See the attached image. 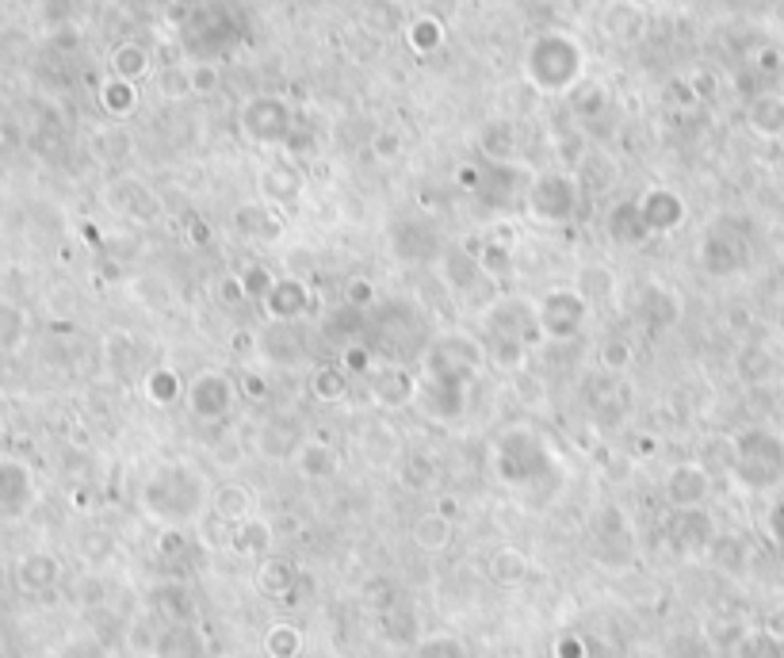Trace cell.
<instances>
[{"label": "cell", "instance_id": "cell-1", "mask_svg": "<svg viewBox=\"0 0 784 658\" xmlns=\"http://www.w3.org/2000/svg\"><path fill=\"white\" fill-rule=\"evenodd\" d=\"M482 368H486V348L482 337L471 333H445L429 345L417 371V399L414 406L422 410L429 422L451 425L467 414V402L479 383Z\"/></svg>", "mask_w": 784, "mask_h": 658}, {"label": "cell", "instance_id": "cell-2", "mask_svg": "<svg viewBox=\"0 0 784 658\" xmlns=\"http://www.w3.org/2000/svg\"><path fill=\"white\" fill-rule=\"evenodd\" d=\"M490 467L494 479L528 505L551 502L567 479V464L556 444L536 425H509L497 433V440L490 444Z\"/></svg>", "mask_w": 784, "mask_h": 658}, {"label": "cell", "instance_id": "cell-3", "mask_svg": "<svg viewBox=\"0 0 784 658\" xmlns=\"http://www.w3.org/2000/svg\"><path fill=\"white\" fill-rule=\"evenodd\" d=\"M211 490L192 459H165L142 482V510L161 528H188L211 510Z\"/></svg>", "mask_w": 784, "mask_h": 658}, {"label": "cell", "instance_id": "cell-4", "mask_svg": "<svg viewBox=\"0 0 784 658\" xmlns=\"http://www.w3.org/2000/svg\"><path fill=\"white\" fill-rule=\"evenodd\" d=\"M731 475L747 490H770L784 475V440L770 430H742L731 440Z\"/></svg>", "mask_w": 784, "mask_h": 658}, {"label": "cell", "instance_id": "cell-5", "mask_svg": "<svg viewBox=\"0 0 784 658\" xmlns=\"http://www.w3.org/2000/svg\"><path fill=\"white\" fill-rule=\"evenodd\" d=\"M593 303L582 295L578 288H551L536 299V322H540V333L548 345H567L590 322Z\"/></svg>", "mask_w": 784, "mask_h": 658}, {"label": "cell", "instance_id": "cell-6", "mask_svg": "<svg viewBox=\"0 0 784 658\" xmlns=\"http://www.w3.org/2000/svg\"><path fill=\"white\" fill-rule=\"evenodd\" d=\"M237 399H242V383L219 368H208L195 379H188V391H184L188 414L200 417V422H226V417L234 414Z\"/></svg>", "mask_w": 784, "mask_h": 658}, {"label": "cell", "instance_id": "cell-7", "mask_svg": "<svg viewBox=\"0 0 784 658\" xmlns=\"http://www.w3.org/2000/svg\"><path fill=\"white\" fill-rule=\"evenodd\" d=\"M685 314V299H681L677 288L662 280H647L636 288V303H631V319H636L639 330L647 333H670Z\"/></svg>", "mask_w": 784, "mask_h": 658}, {"label": "cell", "instance_id": "cell-8", "mask_svg": "<svg viewBox=\"0 0 784 658\" xmlns=\"http://www.w3.org/2000/svg\"><path fill=\"white\" fill-rule=\"evenodd\" d=\"M368 391L379 410H406L417 399V376L406 364H379L368 376Z\"/></svg>", "mask_w": 784, "mask_h": 658}, {"label": "cell", "instance_id": "cell-9", "mask_svg": "<svg viewBox=\"0 0 784 658\" xmlns=\"http://www.w3.org/2000/svg\"><path fill=\"white\" fill-rule=\"evenodd\" d=\"M486 333H505V337H517L533 348L536 341H544L540 322H536V303H520V299H497V303H490Z\"/></svg>", "mask_w": 784, "mask_h": 658}, {"label": "cell", "instance_id": "cell-10", "mask_svg": "<svg viewBox=\"0 0 784 658\" xmlns=\"http://www.w3.org/2000/svg\"><path fill=\"white\" fill-rule=\"evenodd\" d=\"M712 494V475L701 464H677L670 467L667 482H662V498L673 513L677 510H701Z\"/></svg>", "mask_w": 784, "mask_h": 658}, {"label": "cell", "instance_id": "cell-11", "mask_svg": "<svg viewBox=\"0 0 784 658\" xmlns=\"http://www.w3.org/2000/svg\"><path fill=\"white\" fill-rule=\"evenodd\" d=\"M667 536H670L673 551H681V555L712 551V544L719 540V536H716V521H712V513H704V510H677V513H670Z\"/></svg>", "mask_w": 784, "mask_h": 658}, {"label": "cell", "instance_id": "cell-12", "mask_svg": "<svg viewBox=\"0 0 784 658\" xmlns=\"http://www.w3.org/2000/svg\"><path fill=\"white\" fill-rule=\"evenodd\" d=\"M260 311L268 322H303V314L311 311V288L299 276H276L268 295L260 299Z\"/></svg>", "mask_w": 784, "mask_h": 658}, {"label": "cell", "instance_id": "cell-13", "mask_svg": "<svg viewBox=\"0 0 784 658\" xmlns=\"http://www.w3.org/2000/svg\"><path fill=\"white\" fill-rule=\"evenodd\" d=\"M533 215L540 222H570L578 215V188L574 180L567 177H544L540 185L533 188V200H528Z\"/></svg>", "mask_w": 784, "mask_h": 658}, {"label": "cell", "instance_id": "cell-14", "mask_svg": "<svg viewBox=\"0 0 784 658\" xmlns=\"http://www.w3.org/2000/svg\"><path fill=\"white\" fill-rule=\"evenodd\" d=\"M306 353L303 322H268V330L257 333V356L268 364H299Z\"/></svg>", "mask_w": 784, "mask_h": 658}, {"label": "cell", "instance_id": "cell-15", "mask_svg": "<svg viewBox=\"0 0 784 658\" xmlns=\"http://www.w3.org/2000/svg\"><path fill=\"white\" fill-rule=\"evenodd\" d=\"M299 582H303V575H299V567L291 559H283V555H268V559H260L257 590L265 593V598L288 601L291 593L299 590Z\"/></svg>", "mask_w": 784, "mask_h": 658}, {"label": "cell", "instance_id": "cell-16", "mask_svg": "<svg viewBox=\"0 0 784 658\" xmlns=\"http://www.w3.org/2000/svg\"><path fill=\"white\" fill-rule=\"evenodd\" d=\"M636 208H639V219H643V226L651 230V234H667V230H677L681 222H685V203H681L673 192H662V188L647 192Z\"/></svg>", "mask_w": 784, "mask_h": 658}, {"label": "cell", "instance_id": "cell-17", "mask_svg": "<svg viewBox=\"0 0 784 658\" xmlns=\"http://www.w3.org/2000/svg\"><path fill=\"white\" fill-rule=\"evenodd\" d=\"M295 471L306 482H329L340 471V451L329 440H303V448L295 451Z\"/></svg>", "mask_w": 784, "mask_h": 658}, {"label": "cell", "instance_id": "cell-18", "mask_svg": "<svg viewBox=\"0 0 784 658\" xmlns=\"http://www.w3.org/2000/svg\"><path fill=\"white\" fill-rule=\"evenodd\" d=\"M211 517L223 521L226 528L242 525V521L253 517V490L242 487V482H223V487L211 490Z\"/></svg>", "mask_w": 784, "mask_h": 658}, {"label": "cell", "instance_id": "cell-19", "mask_svg": "<svg viewBox=\"0 0 784 658\" xmlns=\"http://www.w3.org/2000/svg\"><path fill=\"white\" fill-rule=\"evenodd\" d=\"M696 257H701V268L708 276H735L747 265V253L739 249V242H727V234H708Z\"/></svg>", "mask_w": 784, "mask_h": 658}, {"label": "cell", "instance_id": "cell-20", "mask_svg": "<svg viewBox=\"0 0 784 658\" xmlns=\"http://www.w3.org/2000/svg\"><path fill=\"white\" fill-rule=\"evenodd\" d=\"M445 280H448V288L456 291V295H474L482 283L490 288V276H486V268H482V260L471 257L467 249H448Z\"/></svg>", "mask_w": 784, "mask_h": 658}, {"label": "cell", "instance_id": "cell-21", "mask_svg": "<svg viewBox=\"0 0 784 658\" xmlns=\"http://www.w3.org/2000/svg\"><path fill=\"white\" fill-rule=\"evenodd\" d=\"M226 544H229V551L245 555V559H268V555H272V525L253 513L249 521H242V525L229 528Z\"/></svg>", "mask_w": 784, "mask_h": 658}, {"label": "cell", "instance_id": "cell-22", "mask_svg": "<svg viewBox=\"0 0 784 658\" xmlns=\"http://www.w3.org/2000/svg\"><path fill=\"white\" fill-rule=\"evenodd\" d=\"M399 482L406 490H429L433 482H440V464L433 451H422V448H406L399 459Z\"/></svg>", "mask_w": 784, "mask_h": 658}, {"label": "cell", "instance_id": "cell-23", "mask_svg": "<svg viewBox=\"0 0 784 658\" xmlns=\"http://www.w3.org/2000/svg\"><path fill=\"white\" fill-rule=\"evenodd\" d=\"M482 348H486V364H494L505 376H517L528 360V345L517 337H505V333H482Z\"/></svg>", "mask_w": 784, "mask_h": 658}, {"label": "cell", "instance_id": "cell-24", "mask_svg": "<svg viewBox=\"0 0 784 658\" xmlns=\"http://www.w3.org/2000/svg\"><path fill=\"white\" fill-rule=\"evenodd\" d=\"M360 448L371 467H399L402 451H406L402 448V437L391 430V425H371V430L360 437Z\"/></svg>", "mask_w": 784, "mask_h": 658}, {"label": "cell", "instance_id": "cell-25", "mask_svg": "<svg viewBox=\"0 0 784 658\" xmlns=\"http://www.w3.org/2000/svg\"><path fill=\"white\" fill-rule=\"evenodd\" d=\"M451 521L445 517V513H422V517L414 521V528H410V540H414V548L417 551H429V555H437V551H445L448 544H451Z\"/></svg>", "mask_w": 784, "mask_h": 658}, {"label": "cell", "instance_id": "cell-26", "mask_svg": "<svg viewBox=\"0 0 784 658\" xmlns=\"http://www.w3.org/2000/svg\"><path fill=\"white\" fill-rule=\"evenodd\" d=\"M142 391H146V399L154 402V406H177V402L184 399L188 383L180 379L177 368H169V364H157V368H149Z\"/></svg>", "mask_w": 784, "mask_h": 658}, {"label": "cell", "instance_id": "cell-27", "mask_svg": "<svg viewBox=\"0 0 784 658\" xmlns=\"http://www.w3.org/2000/svg\"><path fill=\"white\" fill-rule=\"evenodd\" d=\"M486 575H490V582H497V585H520L528 575V555L520 548H513V544L494 548L486 559Z\"/></svg>", "mask_w": 784, "mask_h": 658}, {"label": "cell", "instance_id": "cell-28", "mask_svg": "<svg viewBox=\"0 0 784 658\" xmlns=\"http://www.w3.org/2000/svg\"><path fill=\"white\" fill-rule=\"evenodd\" d=\"M157 658H203V639L192 624H169L154 647Z\"/></svg>", "mask_w": 784, "mask_h": 658}, {"label": "cell", "instance_id": "cell-29", "mask_svg": "<svg viewBox=\"0 0 784 658\" xmlns=\"http://www.w3.org/2000/svg\"><path fill=\"white\" fill-rule=\"evenodd\" d=\"M303 448V433L295 430L291 422H265L260 430V451L265 456H276V459H288Z\"/></svg>", "mask_w": 784, "mask_h": 658}, {"label": "cell", "instance_id": "cell-30", "mask_svg": "<svg viewBox=\"0 0 784 658\" xmlns=\"http://www.w3.org/2000/svg\"><path fill=\"white\" fill-rule=\"evenodd\" d=\"M245 126H249L257 138H280L283 126H288V111H283L276 100H257V104H249L245 111Z\"/></svg>", "mask_w": 784, "mask_h": 658}, {"label": "cell", "instance_id": "cell-31", "mask_svg": "<svg viewBox=\"0 0 784 658\" xmlns=\"http://www.w3.org/2000/svg\"><path fill=\"white\" fill-rule=\"evenodd\" d=\"M731 658H784V636H777L773 628H754L739 636V644L731 647Z\"/></svg>", "mask_w": 784, "mask_h": 658}, {"label": "cell", "instance_id": "cell-32", "mask_svg": "<svg viewBox=\"0 0 784 658\" xmlns=\"http://www.w3.org/2000/svg\"><path fill=\"white\" fill-rule=\"evenodd\" d=\"M260 647H265L268 658H303L306 639L295 624H272L265 632V639H260Z\"/></svg>", "mask_w": 784, "mask_h": 658}, {"label": "cell", "instance_id": "cell-33", "mask_svg": "<svg viewBox=\"0 0 784 658\" xmlns=\"http://www.w3.org/2000/svg\"><path fill=\"white\" fill-rule=\"evenodd\" d=\"M311 394L318 402H340L348 394V371L340 364H318L311 376Z\"/></svg>", "mask_w": 784, "mask_h": 658}, {"label": "cell", "instance_id": "cell-34", "mask_svg": "<svg viewBox=\"0 0 784 658\" xmlns=\"http://www.w3.org/2000/svg\"><path fill=\"white\" fill-rule=\"evenodd\" d=\"M597 364H601V371H608V376H628V371L636 368V345H631L628 337L601 341Z\"/></svg>", "mask_w": 784, "mask_h": 658}, {"label": "cell", "instance_id": "cell-35", "mask_svg": "<svg viewBox=\"0 0 784 658\" xmlns=\"http://www.w3.org/2000/svg\"><path fill=\"white\" fill-rule=\"evenodd\" d=\"M608 230H613V237L620 245H643L647 237H651V230H647L643 219H639L636 203H624V208H616L613 219H608Z\"/></svg>", "mask_w": 784, "mask_h": 658}, {"label": "cell", "instance_id": "cell-36", "mask_svg": "<svg viewBox=\"0 0 784 658\" xmlns=\"http://www.w3.org/2000/svg\"><path fill=\"white\" fill-rule=\"evenodd\" d=\"M414 658H471L463 636L456 632H433V636H422L414 647Z\"/></svg>", "mask_w": 784, "mask_h": 658}, {"label": "cell", "instance_id": "cell-37", "mask_svg": "<svg viewBox=\"0 0 784 658\" xmlns=\"http://www.w3.org/2000/svg\"><path fill=\"white\" fill-rule=\"evenodd\" d=\"M157 605H161V613L169 624H192V616H195L192 598H188V590H180L177 582L157 590Z\"/></svg>", "mask_w": 784, "mask_h": 658}, {"label": "cell", "instance_id": "cell-38", "mask_svg": "<svg viewBox=\"0 0 784 658\" xmlns=\"http://www.w3.org/2000/svg\"><path fill=\"white\" fill-rule=\"evenodd\" d=\"M340 368L348 371V379L352 376H371L376 371V356H371V348L363 345V341H352V345L340 348Z\"/></svg>", "mask_w": 784, "mask_h": 658}, {"label": "cell", "instance_id": "cell-39", "mask_svg": "<svg viewBox=\"0 0 784 658\" xmlns=\"http://www.w3.org/2000/svg\"><path fill=\"white\" fill-rule=\"evenodd\" d=\"M237 280H242V288H245V299L260 303V299L268 295V288L276 283V276L268 272L265 265H253V268H242V272H237Z\"/></svg>", "mask_w": 784, "mask_h": 658}, {"label": "cell", "instance_id": "cell-40", "mask_svg": "<svg viewBox=\"0 0 784 658\" xmlns=\"http://www.w3.org/2000/svg\"><path fill=\"white\" fill-rule=\"evenodd\" d=\"M146 66H149V58H146V51H138V46H123V51H115V74L123 77L126 85L138 81V77L146 74Z\"/></svg>", "mask_w": 784, "mask_h": 658}, {"label": "cell", "instance_id": "cell-41", "mask_svg": "<svg viewBox=\"0 0 784 658\" xmlns=\"http://www.w3.org/2000/svg\"><path fill=\"white\" fill-rule=\"evenodd\" d=\"M578 291H582L590 303H597V299H605V295H613V276L605 280V272L601 268H585L582 276H578V283H574Z\"/></svg>", "mask_w": 784, "mask_h": 658}, {"label": "cell", "instance_id": "cell-42", "mask_svg": "<svg viewBox=\"0 0 784 658\" xmlns=\"http://www.w3.org/2000/svg\"><path fill=\"white\" fill-rule=\"evenodd\" d=\"M376 299H379L376 283L363 280V276H356V280L345 283V303L352 306V311H371V306H376Z\"/></svg>", "mask_w": 784, "mask_h": 658}, {"label": "cell", "instance_id": "cell-43", "mask_svg": "<svg viewBox=\"0 0 784 658\" xmlns=\"http://www.w3.org/2000/svg\"><path fill=\"white\" fill-rule=\"evenodd\" d=\"M479 260H482V268H486V276H505L513 268V253L505 249V245H486Z\"/></svg>", "mask_w": 784, "mask_h": 658}, {"label": "cell", "instance_id": "cell-44", "mask_svg": "<svg viewBox=\"0 0 784 658\" xmlns=\"http://www.w3.org/2000/svg\"><path fill=\"white\" fill-rule=\"evenodd\" d=\"M551 655H556V658H590L582 636H559L556 647H551Z\"/></svg>", "mask_w": 784, "mask_h": 658}, {"label": "cell", "instance_id": "cell-45", "mask_svg": "<svg viewBox=\"0 0 784 658\" xmlns=\"http://www.w3.org/2000/svg\"><path fill=\"white\" fill-rule=\"evenodd\" d=\"M268 379L265 376H257V371H249V376H242V399H253V402H260V399H268Z\"/></svg>", "mask_w": 784, "mask_h": 658}, {"label": "cell", "instance_id": "cell-46", "mask_svg": "<svg viewBox=\"0 0 784 658\" xmlns=\"http://www.w3.org/2000/svg\"><path fill=\"white\" fill-rule=\"evenodd\" d=\"M188 548V540H184V528H165L161 533V555L165 559H177L180 551Z\"/></svg>", "mask_w": 784, "mask_h": 658}, {"label": "cell", "instance_id": "cell-47", "mask_svg": "<svg viewBox=\"0 0 784 658\" xmlns=\"http://www.w3.org/2000/svg\"><path fill=\"white\" fill-rule=\"evenodd\" d=\"M440 43V27H437V20H422L414 27V46H425V51H429V46H437Z\"/></svg>", "mask_w": 784, "mask_h": 658}, {"label": "cell", "instance_id": "cell-48", "mask_svg": "<svg viewBox=\"0 0 784 658\" xmlns=\"http://www.w3.org/2000/svg\"><path fill=\"white\" fill-rule=\"evenodd\" d=\"M219 295H223V303H226V306H242V303H245V288H242V280H237V276H226V280L219 283Z\"/></svg>", "mask_w": 784, "mask_h": 658}, {"label": "cell", "instance_id": "cell-49", "mask_svg": "<svg viewBox=\"0 0 784 658\" xmlns=\"http://www.w3.org/2000/svg\"><path fill=\"white\" fill-rule=\"evenodd\" d=\"M131 104H134V92H131V85H126V81H115L112 89H108V108L126 111Z\"/></svg>", "mask_w": 784, "mask_h": 658}, {"label": "cell", "instance_id": "cell-50", "mask_svg": "<svg viewBox=\"0 0 784 658\" xmlns=\"http://www.w3.org/2000/svg\"><path fill=\"white\" fill-rule=\"evenodd\" d=\"M770 528H773V536L784 544V502L773 505V513H770Z\"/></svg>", "mask_w": 784, "mask_h": 658}, {"label": "cell", "instance_id": "cell-51", "mask_svg": "<svg viewBox=\"0 0 784 658\" xmlns=\"http://www.w3.org/2000/svg\"><path fill=\"white\" fill-rule=\"evenodd\" d=\"M376 154L379 157H394V154H399V138H394V134H383V138L376 142Z\"/></svg>", "mask_w": 784, "mask_h": 658}, {"label": "cell", "instance_id": "cell-52", "mask_svg": "<svg viewBox=\"0 0 784 658\" xmlns=\"http://www.w3.org/2000/svg\"><path fill=\"white\" fill-rule=\"evenodd\" d=\"M215 81H219V77H215V69H200V74L192 77V85H195V89H200V92L215 89Z\"/></svg>", "mask_w": 784, "mask_h": 658}]
</instances>
